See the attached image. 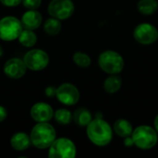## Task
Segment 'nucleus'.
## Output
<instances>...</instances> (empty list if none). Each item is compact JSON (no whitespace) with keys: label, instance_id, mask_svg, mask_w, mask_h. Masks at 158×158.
Wrapping results in <instances>:
<instances>
[{"label":"nucleus","instance_id":"obj_9","mask_svg":"<svg viewBox=\"0 0 158 158\" xmlns=\"http://www.w3.org/2000/svg\"><path fill=\"white\" fill-rule=\"evenodd\" d=\"M47 9L51 17L64 20L72 16L75 6L71 0H52Z\"/></svg>","mask_w":158,"mask_h":158},{"label":"nucleus","instance_id":"obj_27","mask_svg":"<svg viewBox=\"0 0 158 158\" xmlns=\"http://www.w3.org/2000/svg\"><path fill=\"white\" fill-rule=\"evenodd\" d=\"M124 144L127 147H131V146L134 145V143H133V140H132L131 136H129V137L124 138Z\"/></svg>","mask_w":158,"mask_h":158},{"label":"nucleus","instance_id":"obj_15","mask_svg":"<svg viewBox=\"0 0 158 158\" xmlns=\"http://www.w3.org/2000/svg\"><path fill=\"white\" fill-rule=\"evenodd\" d=\"M113 131L121 138H126L129 136H131L132 131H133V128L131 123L124 118H119L118 119L114 126H113Z\"/></svg>","mask_w":158,"mask_h":158},{"label":"nucleus","instance_id":"obj_28","mask_svg":"<svg viewBox=\"0 0 158 158\" xmlns=\"http://www.w3.org/2000/svg\"><path fill=\"white\" fill-rule=\"evenodd\" d=\"M154 125H155V130L156 131V132H157V134H158V114H157V116L156 117V118H155Z\"/></svg>","mask_w":158,"mask_h":158},{"label":"nucleus","instance_id":"obj_16","mask_svg":"<svg viewBox=\"0 0 158 158\" xmlns=\"http://www.w3.org/2000/svg\"><path fill=\"white\" fill-rule=\"evenodd\" d=\"M72 120H74L78 126L86 127L93 120V116L88 109L80 107L75 110L74 114H72Z\"/></svg>","mask_w":158,"mask_h":158},{"label":"nucleus","instance_id":"obj_25","mask_svg":"<svg viewBox=\"0 0 158 158\" xmlns=\"http://www.w3.org/2000/svg\"><path fill=\"white\" fill-rule=\"evenodd\" d=\"M56 89L53 86H48L46 87L45 91H44V94L48 96V97H51V96H55L56 95Z\"/></svg>","mask_w":158,"mask_h":158},{"label":"nucleus","instance_id":"obj_4","mask_svg":"<svg viewBox=\"0 0 158 158\" xmlns=\"http://www.w3.org/2000/svg\"><path fill=\"white\" fill-rule=\"evenodd\" d=\"M98 64L100 69L107 74H119L124 68V59L118 52L106 50L99 56Z\"/></svg>","mask_w":158,"mask_h":158},{"label":"nucleus","instance_id":"obj_14","mask_svg":"<svg viewBox=\"0 0 158 158\" xmlns=\"http://www.w3.org/2000/svg\"><path fill=\"white\" fill-rule=\"evenodd\" d=\"M10 144L14 150L21 152L27 150L31 144V138L27 133L17 132L11 137Z\"/></svg>","mask_w":158,"mask_h":158},{"label":"nucleus","instance_id":"obj_12","mask_svg":"<svg viewBox=\"0 0 158 158\" xmlns=\"http://www.w3.org/2000/svg\"><path fill=\"white\" fill-rule=\"evenodd\" d=\"M31 117L36 122H48L54 117V110L47 103L39 102L31 106Z\"/></svg>","mask_w":158,"mask_h":158},{"label":"nucleus","instance_id":"obj_8","mask_svg":"<svg viewBox=\"0 0 158 158\" xmlns=\"http://www.w3.org/2000/svg\"><path fill=\"white\" fill-rule=\"evenodd\" d=\"M133 37L139 44L149 45L157 41L158 30L151 23H140L133 31Z\"/></svg>","mask_w":158,"mask_h":158},{"label":"nucleus","instance_id":"obj_5","mask_svg":"<svg viewBox=\"0 0 158 158\" xmlns=\"http://www.w3.org/2000/svg\"><path fill=\"white\" fill-rule=\"evenodd\" d=\"M48 149L50 158H73L77 154L74 143L68 138L56 139Z\"/></svg>","mask_w":158,"mask_h":158},{"label":"nucleus","instance_id":"obj_13","mask_svg":"<svg viewBox=\"0 0 158 158\" xmlns=\"http://www.w3.org/2000/svg\"><path fill=\"white\" fill-rule=\"evenodd\" d=\"M20 22L24 29L32 30L39 28L43 22V17L36 9H28L21 17Z\"/></svg>","mask_w":158,"mask_h":158},{"label":"nucleus","instance_id":"obj_11","mask_svg":"<svg viewBox=\"0 0 158 158\" xmlns=\"http://www.w3.org/2000/svg\"><path fill=\"white\" fill-rule=\"evenodd\" d=\"M27 71V67L24 61L18 57L8 59L4 65V72L10 79L18 80L22 78Z\"/></svg>","mask_w":158,"mask_h":158},{"label":"nucleus","instance_id":"obj_18","mask_svg":"<svg viewBox=\"0 0 158 158\" xmlns=\"http://www.w3.org/2000/svg\"><path fill=\"white\" fill-rule=\"evenodd\" d=\"M138 11L145 16L152 15L158 9L157 0H140L137 4Z\"/></svg>","mask_w":158,"mask_h":158},{"label":"nucleus","instance_id":"obj_19","mask_svg":"<svg viewBox=\"0 0 158 158\" xmlns=\"http://www.w3.org/2000/svg\"><path fill=\"white\" fill-rule=\"evenodd\" d=\"M19 42L25 47H32L37 43V35L32 30L24 29L18 37Z\"/></svg>","mask_w":158,"mask_h":158},{"label":"nucleus","instance_id":"obj_7","mask_svg":"<svg viewBox=\"0 0 158 158\" xmlns=\"http://www.w3.org/2000/svg\"><path fill=\"white\" fill-rule=\"evenodd\" d=\"M27 69L32 71L44 69L49 63V56L46 52L41 49H31L27 52L23 57Z\"/></svg>","mask_w":158,"mask_h":158},{"label":"nucleus","instance_id":"obj_17","mask_svg":"<svg viewBox=\"0 0 158 158\" xmlns=\"http://www.w3.org/2000/svg\"><path fill=\"white\" fill-rule=\"evenodd\" d=\"M122 85V80L118 74H113L107 77L104 82V89L107 94H116L119 91Z\"/></svg>","mask_w":158,"mask_h":158},{"label":"nucleus","instance_id":"obj_20","mask_svg":"<svg viewBox=\"0 0 158 158\" xmlns=\"http://www.w3.org/2000/svg\"><path fill=\"white\" fill-rule=\"evenodd\" d=\"M61 28H62V26H61L60 20L56 18H53V17L47 19L44 24V31L48 35H51V36L58 34L61 31Z\"/></svg>","mask_w":158,"mask_h":158},{"label":"nucleus","instance_id":"obj_1","mask_svg":"<svg viewBox=\"0 0 158 158\" xmlns=\"http://www.w3.org/2000/svg\"><path fill=\"white\" fill-rule=\"evenodd\" d=\"M86 133L89 140L96 146L108 145L113 138V129L102 118H95L86 126Z\"/></svg>","mask_w":158,"mask_h":158},{"label":"nucleus","instance_id":"obj_21","mask_svg":"<svg viewBox=\"0 0 158 158\" xmlns=\"http://www.w3.org/2000/svg\"><path fill=\"white\" fill-rule=\"evenodd\" d=\"M56 121L61 125H69L72 121V114L67 108H60L54 112Z\"/></svg>","mask_w":158,"mask_h":158},{"label":"nucleus","instance_id":"obj_24","mask_svg":"<svg viewBox=\"0 0 158 158\" xmlns=\"http://www.w3.org/2000/svg\"><path fill=\"white\" fill-rule=\"evenodd\" d=\"M22 0H0V2L6 6H16L21 3Z\"/></svg>","mask_w":158,"mask_h":158},{"label":"nucleus","instance_id":"obj_23","mask_svg":"<svg viewBox=\"0 0 158 158\" xmlns=\"http://www.w3.org/2000/svg\"><path fill=\"white\" fill-rule=\"evenodd\" d=\"M21 3L27 9H37L41 6L42 0H22Z\"/></svg>","mask_w":158,"mask_h":158},{"label":"nucleus","instance_id":"obj_3","mask_svg":"<svg viewBox=\"0 0 158 158\" xmlns=\"http://www.w3.org/2000/svg\"><path fill=\"white\" fill-rule=\"evenodd\" d=\"M131 138L134 145L142 150L154 148L158 142V134L155 128L148 125H141L133 130Z\"/></svg>","mask_w":158,"mask_h":158},{"label":"nucleus","instance_id":"obj_6","mask_svg":"<svg viewBox=\"0 0 158 158\" xmlns=\"http://www.w3.org/2000/svg\"><path fill=\"white\" fill-rule=\"evenodd\" d=\"M23 30L20 19L13 16H6L0 19V39L13 41L18 39Z\"/></svg>","mask_w":158,"mask_h":158},{"label":"nucleus","instance_id":"obj_22","mask_svg":"<svg viewBox=\"0 0 158 158\" xmlns=\"http://www.w3.org/2000/svg\"><path fill=\"white\" fill-rule=\"evenodd\" d=\"M72 59L73 62L81 68H88L92 63L91 57L83 52H76L73 55Z\"/></svg>","mask_w":158,"mask_h":158},{"label":"nucleus","instance_id":"obj_10","mask_svg":"<svg viewBox=\"0 0 158 158\" xmlns=\"http://www.w3.org/2000/svg\"><path fill=\"white\" fill-rule=\"evenodd\" d=\"M56 96L61 104L74 106L80 100V92L74 84L66 82L56 88Z\"/></svg>","mask_w":158,"mask_h":158},{"label":"nucleus","instance_id":"obj_29","mask_svg":"<svg viewBox=\"0 0 158 158\" xmlns=\"http://www.w3.org/2000/svg\"><path fill=\"white\" fill-rule=\"evenodd\" d=\"M2 55H3V49H2V47L0 46V57L2 56Z\"/></svg>","mask_w":158,"mask_h":158},{"label":"nucleus","instance_id":"obj_2","mask_svg":"<svg viewBox=\"0 0 158 158\" xmlns=\"http://www.w3.org/2000/svg\"><path fill=\"white\" fill-rule=\"evenodd\" d=\"M30 138L33 146L39 149H46L56 139V133L54 127L48 122H37L31 130Z\"/></svg>","mask_w":158,"mask_h":158},{"label":"nucleus","instance_id":"obj_26","mask_svg":"<svg viewBox=\"0 0 158 158\" xmlns=\"http://www.w3.org/2000/svg\"><path fill=\"white\" fill-rule=\"evenodd\" d=\"M6 117H7L6 109L4 106H0V122H3L6 118Z\"/></svg>","mask_w":158,"mask_h":158}]
</instances>
